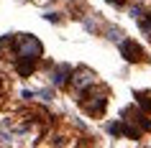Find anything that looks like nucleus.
Returning a JSON list of instances; mask_svg holds the SVG:
<instances>
[{
  "label": "nucleus",
  "mask_w": 151,
  "mask_h": 148,
  "mask_svg": "<svg viewBox=\"0 0 151 148\" xmlns=\"http://www.w3.org/2000/svg\"><path fill=\"white\" fill-rule=\"evenodd\" d=\"M16 56H18V61H39L41 56H44V46H41V41L36 39V36H18L16 41Z\"/></svg>",
  "instance_id": "1"
},
{
  "label": "nucleus",
  "mask_w": 151,
  "mask_h": 148,
  "mask_svg": "<svg viewBox=\"0 0 151 148\" xmlns=\"http://www.w3.org/2000/svg\"><path fill=\"white\" fill-rule=\"evenodd\" d=\"M72 87L74 89H87V87H92V82H95V71H90V69H77V71H72Z\"/></svg>",
  "instance_id": "2"
},
{
  "label": "nucleus",
  "mask_w": 151,
  "mask_h": 148,
  "mask_svg": "<svg viewBox=\"0 0 151 148\" xmlns=\"http://www.w3.org/2000/svg\"><path fill=\"white\" fill-rule=\"evenodd\" d=\"M92 100H82V107L87 110L90 115H100L105 110V105H108V97L105 94H90Z\"/></svg>",
  "instance_id": "3"
},
{
  "label": "nucleus",
  "mask_w": 151,
  "mask_h": 148,
  "mask_svg": "<svg viewBox=\"0 0 151 148\" xmlns=\"http://www.w3.org/2000/svg\"><path fill=\"white\" fill-rule=\"evenodd\" d=\"M69 79H72V66H69V64H59V66H54V71H51V82H54V87L69 84Z\"/></svg>",
  "instance_id": "4"
},
{
  "label": "nucleus",
  "mask_w": 151,
  "mask_h": 148,
  "mask_svg": "<svg viewBox=\"0 0 151 148\" xmlns=\"http://www.w3.org/2000/svg\"><path fill=\"white\" fill-rule=\"evenodd\" d=\"M120 44V54L126 56V61H143V54H141V49L136 46L133 41H118Z\"/></svg>",
  "instance_id": "5"
},
{
  "label": "nucleus",
  "mask_w": 151,
  "mask_h": 148,
  "mask_svg": "<svg viewBox=\"0 0 151 148\" xmlns=\"http://www.w3.org/2000/svg\"><path fill=\"white\" fill-rule=\"evenodd\" d=\"M108 39H110V41H120V39H123V33H120L118 28H110V31H108Z\"/></svg>",
  "instance_id": "6"
},
{
  "label": "nucleus",
  "mask_w": 151,
  "mask_h": 148,
  "mask_svg": "<svg viewBox=\"0 0 151 148\" xmlns=\"http://www.w3.org/2000/svg\"><path fill=\"white\" fill-rule=\"evenodd\" d=\"M41 100H51V97H54V92H51V89H41Z\"/></svg>",
  "instance_id": "7"
},
{
  "label": "nucleus",
  "mask_w": 151,
  "mask_h": 148,
  "mask_svg": "<svg viewBox=\"0 0 151 148\" xmlns=\"http://www.w3.org/2000/svg\"><path fill=\"white\" fill-rule=\"evenodd\" d=\"M44 18H46V21H51V23H59V13H46Z\"/></svg>",
  "instance_id": "8"
},
{
  "label": "nucleus",
  "mask_w": 151,
  "mask_h": 148,
  "mask_svg": "<svg viewBox=\"0 0 151 148\" xmlns=\"http://www.w3.org/2000/svg\"><path fill=\"white\" fill-rule=\"evenodd\" d=\"M108 3H113L115 8H120V5H123V0H108Z\"/></svg>",
  "instance_id": "9"
}]
</instances>
